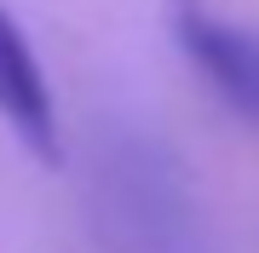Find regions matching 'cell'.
Listing matches in <instances>:
<instances>
[{
	"instance_id": "6da1fadb",
	"label": "cell",
	"mask_w": 259,
	"mask_h": 253,
	"mask_svg": "<svg viewBox=\"0 0 259 253\" xmlns=\"http://www.w3.org/2000/svg\"><path fill=\"white\" fill-rule=\"evenodd\" d=\"M173 35L242 121L259 127V35L202 12V0H173Z\"/></svg>"
},
{
	"instance_id": "7a4b0ae2",
	"label": "cell",
	"mask_w": 259,
	"mask_h": 253,
	"mask_svg": "<svg viewBox=\"0 0 259 253\" xmlns=\"http://www.w3.org/2000/svg\"><path fill=\"white\" fill-rule=\"evenodd\" d=\"M0 121L18 132V144L35 161L58 167L64 161V138H58V110H52V86L40 69L35 46H29L23 23L0 6Z\"/></svg>"
}]
</instances>
